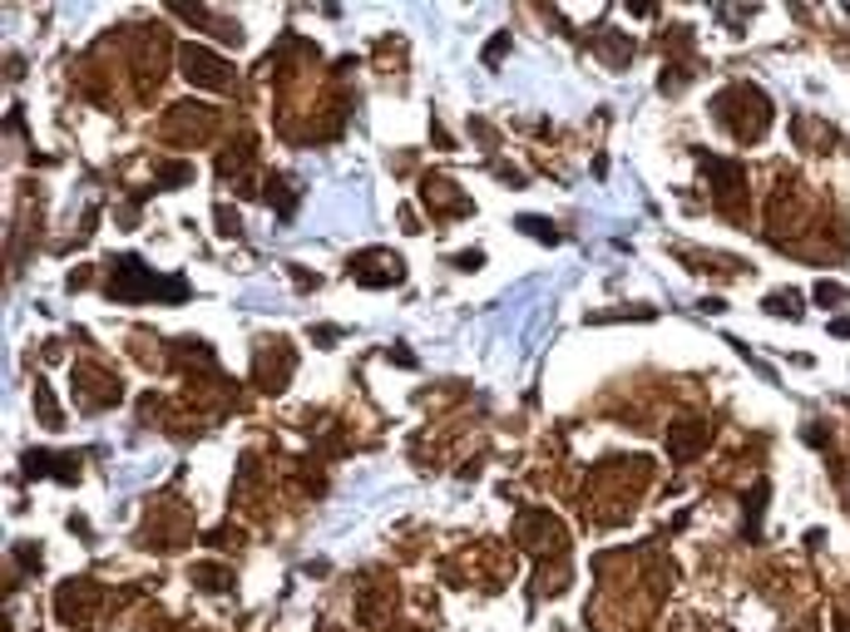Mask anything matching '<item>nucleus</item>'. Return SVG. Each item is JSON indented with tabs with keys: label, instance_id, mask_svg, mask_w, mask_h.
I'll return each mask as SVG.
<instances>
[{
	"label": "nucleus",
	"instance_id": "1",
	"mask_svg": "<svg viewBox=\"0 0 850 632\" xmlns=\"http://www.w3.org/2000/svg\"><path fill=\"white\" fill-rule=\"evenodd\" d=\"M183 65H189L193 85H203V89H228V85H233V69H228L223 60L203 55L198 44H189V50H183Z\"/></svg>",
	"mask_w": 850,
	"mask_h": 632
}]
</instances>
